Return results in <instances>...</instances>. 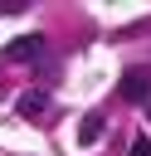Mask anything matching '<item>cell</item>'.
I'll use <instances>...</instances> for the list:
<instances>
[{
    "mask_svg": "<svg viewBox=\"0 0 151 156\" xmlns=\"http://www.w3.org/2000/svg\"><path fill=\"white\" fill-rule=\"evenodd\" d=\"M19 112H24V117H44V112H49V98H44V93H24V98H19Z\"/></svg>",
    "mask_w": 151,
    "mask_h": 156,
    "instance_id": "cell-3",
    "label": "cell"
},
{
    "mask_svg": "<svg viewBox=\"0 0 151 156\" xmlns=\"http://www.w3.org/2000/svg\"><path fill=\"white\" fill-rule=\"evenodd\" d=\"M132 156H151V141L141 136V141H132Z\"/></svg>",
    "mask_w": 151,
    "mask_h": 156,
    "instance_id": "cell-5",
    "label": "cell"
},
{
    "mask_svg": "<svg viewBox=\"0 0 151 156\" xmlns=\"http://www.w3.org/2000/svg\"><path fill=\"white\" fill-rule=\"evenodd\" d=\"M39 54H44V34H19V39H10L5 63H24V58H39Z\"/></svg>",
    "mask_w": 151,
    "mask_h": 156,
    "instance_id": "cell-1",
    "label": "cell"
},
{
    "mask_svg": "<svg viewBox=\"0 0 151 156\" xmlns=\"http://www.w3.org/2000/svg\"><path fill=\"white\" fill-rule=\"evenodd\" d=\"M78 136H83V141H97V136H102V117H97V112H88V117H83V127H78Z\"/></svg>",
    "mask_w": 151,
    "mask_h": 156,
    "instance_id": "cell-4",
    "label": "cell"
},
{
    "mask_svg": "<svg viewBox=\"0 0 151 156\" xmlns=\"http://www.w3.org/2000/svg\"><path fill=\"white\" fill-rule=\"evenodd\" d=\"M117 93H122L127 102H151V78H146L141 68H132V73H122V83H117Z\"/></svg>",
    "mask_w": 151,
    "mask_h": 156,
    "instance_id": "cell-2",
    "label": "cell"
}]
</instances>
